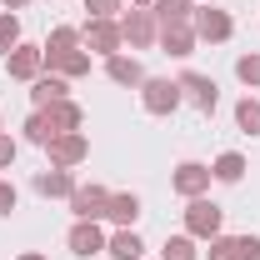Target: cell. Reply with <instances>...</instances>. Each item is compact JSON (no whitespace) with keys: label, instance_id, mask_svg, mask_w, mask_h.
Instances as JSON below:
<instances>
[{"label":"cell","instance_id":"cell-1","mask_svg":"<svg viewBox=\"0 0 260 260\" xmlns=\"http://www.w3.org/2000/svg\"><path fill=\"white\" fill-rule=\"evenodd\" d=\"M135 250H140V245H135V235H120V240H115V255H120V260H130Z\"/></svg>","mask_w":260,"mask_h":260},{"label":"cell","instance_id":"cell-3","mask_svg":"<svg viewBox=\"0 0 260 260\" xmlns=\"http://www.w3.org/2000/svg\"><path fill=\"white\" fill-rule=\"evenodd\" d=\"M240 120H245V125L255 130V125H260V110H255V105H240Z\"/></svg>","mask_w":260,"mask_h":260},{"label":"cell","instance_id":"cell-4","mask_svg":"<svg viewBox=\"0 0 260 260\" xmlns=\"http://www.w3.org/2000/svg\"><path fill=\"white\" fill-rule=\"evenodd\" d=\"M220 175H225V180H235V175H240V160H235V155H230V160H220Z\"/></svg>","mask_w":260,"mask_h":260},{"label":"cell","instance_id":"cell-2","mask_svg":"<svg viewBox=\"0 0 260 260\" xmlns=\"http://www.w3.org/2000/svg\"><path fill=\"white\" fill-rule=\"evenodd\" d=\"M75 245H80V250H95L100 240H95V230H75Z\"/></svg>","mask_w":260,"mask_h":260}]
</instances>
